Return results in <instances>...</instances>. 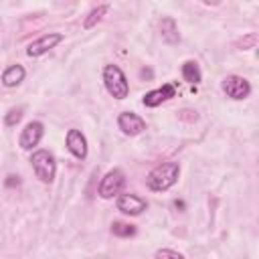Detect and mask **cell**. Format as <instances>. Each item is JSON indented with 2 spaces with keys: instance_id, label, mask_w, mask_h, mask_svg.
<instances>
[{
  "instance_id": "cell-1",
  "label": "cell",
  "mask_w": 259,
  "mask_h": 259,
  "mask_svg": "<svg viewBox=\"0 0 259 259\" xmlns=\"http://www.w3.org/2000/svg\"><path fill=\"white\" fill-rule=\"evenodd\" d=\"M178 174H180V166L176 162H162V164H158L156 168L150 170V174L146 178V184H148L150 190L162 192V190H168L170 186L176 184Z\"/></svg>"
},
{
  "instance_id": "cell-2",
  "label": "cell",
  "mask_w": 259,
  "mask_h": 259,
  "mask_svg": "<svg viewBox=\"0 0 259 259\" xmlns=\"http://www.w3.org/2000/svg\"><path fill=\"white\" fill-rule=\"evenodd\" d=\"M103 83H105L107 93L111 97H115V99H125L127 93H130L127 79H125L123 71L117 65H105V69H103Z\"/></svg>"
},
{
  "instance_id": "cell-3",
  "label": "cell",
  "mask_w": 259,
  "mask_h": 259,
  "mask_svg": "<svg viewBox=\"0 0 259 259\" xmlns=\"http://www.w3.org/2000/svg\"><path fill=\"white\" fill-rule=\"evenodd\" d=\"M30 164H32V170H34V174L40 182H53L55 172H57V162H55V156L49 150L32 152Z\"/></svg>"
},
{
  "instance_id": "cell-4",
  "label": "cell",
  "mask_w": 259,
  "mask_h": 259,
  "mask_svg": "<svg viewBox=\"0 0 259 259\" xmlns=\"http://www.w3.org/2000/svg\"><path fill=\"white\" fill-rule=\"evenodd\" d=\"M123 186H125V174H123V170L113 168V170H109L101 178L97 192H99L101 198H113V196H117L123 190Z\"/></svg>"
},
{
  "instance_id": "cell-5",
  "label": "cell",
  "mask_w": 259,
  "mask_h": 259,
  "mask_svg": "<svg viewBox=\"0 0 259 259\" xmlns=\"http://www.w3.org/2000/svg\"><path fill=\"white\" fill-rule=\"evenodd\" d=\"M223 91L227 93V97L235 99V101H241L245 97H249L251 93V83L245 79V77H239V75H229L223 79Z\"/></svg>"
},
{
  "instance_id": "cell-6",
  "label": "cell",
  "mask_w": 259,
  "mask_h": 259,
  "mask_svg": "<svg viewBox=\"0 0 259 259\" xmlns=\"http://www.w3.org/2000/svg\"><path fill=\"white\" fill-rule=\"evenodd\" d=\"M115 206L119 212L130 214V217H138L148 208V202L136 194H119L115 200Z\"/></svg>"
},
{
  "instance_id": "cell-7",
  "label": "cell",
  "mask_w": 259,
  "mask_h": 259,
  "mask_svg": "<svg viewBox=\"0 0 259 259\" xmlns=\"http://www.w3.org/2000/svg\"><path fill=\"white\" fill-rule=\"evenodd\" d=\"M63 38H65V36H63L61 32H49V34L36 38L34 42H30L28 49H26V55H28V57H40V55L49 53L51 49H55Z\"/></svg>"
},
{
  "instance_id": "cell-8",
  "label": "cell",
  "mask_w": 259,
  "mask_h": 259,
  "mask_svg": "<svg viewBox=\"0 0 259 259\" xmlns=\"http://www.w3.org/2000/svg\"><path fill=\"white\" fill-rule=\"evenodd\" d=\"M42 134H45V125L40 121H30L24 125L20 138H18V144L22 150H32L34 146H38V142L42 140Z\"/></svg>"
},
{
  "instance_id": "cell-9",
  "label": "cell",
  "mask_w": 259,
  "mask_h": 259,
  "mask_svg": "<svg viewBox=\"0 0 259 259\" xmlns=\"http://www.w3.org/2000/svg\"><path fill=\"white\" fill-rule=\"evenodd\" d=\"M117 125H119V130H121L125 136H138V134H142V132L146 130V121H144L138 113H134V111H123V113H119Z\"/></svg>"
},
{
  "instance_id": "cell-10",
  "label": "cell",
  "mask_w": 259,
  "mask_h": 259,
  "mask_svg": "<svg viewBox=\"0 0 259 259\" xmlns=\"http://www.w3.org/2000/svg\"><path fill=\"white\" fill-rule=\"evenodd\" d=\"M174 95H176V87H174L172 83H166V85H162V87H158V89H154V91H148V93L144 95L142 103H144L146 107H156V105H160L162 101L172 99Z\"/></svg>"
},
{
  "instance_id": "cell-11",
  "label": "cell",
  "mask_w": 259,
  "mask_h": 259,
  "mask_svg": "<svg viewBox=\"0 0 259 259\" xmlns=\"http://www.w3.org/2000/svg\"><path fill=\"white\" fill-rule=\"evenodd\" d=\"M67 150L79 160H83L87 156V140L79 130H69L67 132Z\"/></svg>"
},
{
  "instance_id": "cell-12",
  "label": "cell",
  "mask_w": 259,
  "mask_h": 259,
  "mask_svg": "<svg viewBox=\"0 0 259 259\" xmlns=\"http://www.w3.org/2000/svg\"><path fill=\"white\" fill-rule=\"evenodd\" d=\"M160 34H162V40L168 42V45H176L180 40V32H178L176 20L172 16L162 18V22H160Z\"/></svg>"
},
{
  "instance_id": "cell-13",
  "label": "cell",
  "mask_w": 259,
  "mask_h": 259,
  "mask_svg": "<svg viewBox=\"0 0 259 259\" xmlns=\"http://www.w3.org/2000/svg\"><path fill=\"white\" fill-rule=\"evenodd\" d=\"M24 75H26V71H24L22 65H10L2 73V85L4 87H16V85H20L24 81Z\"/></svg>"
},
{
  "instance_id": "cell-14",
  "label": "cell",
  "mask_w": 259,
  "mask_h": 259,
  "mask_svg": "<svg viewBox=\"0 0 259 259\" xmlns=\"http://www.w3.org/2000/svg\"><path fill=\"white\" fill-rule=\"evenodd\" d=\"M182 77H184V81H186V83H192V85L200 83L202 75H200L198 63H196V61H186V63L182 65Z\"/></svg>"
},
{
  "instance_id": "cell-15",
  "label": "cell",
  "mask_w": 259,
  "mask_h": 259,
  "mask_svg": "<svg viewBox=\"0 0 259 259\" xmlns=\"http://www.w3.org/2000/svg\"><path fill=\"white\" fill-rule=\"evenodd\" d=\"M107 10H109V4H99V6H95V8L87 14V18L83 20V26H85V28H93V26L107 14Z\"/></svg>"
},
{
  "instance_id": "cell-16",
  "label": "cell",
  "mask_w": 259,
  "mask_h": 259,
  "mask_svg": "<svg viewBox=\"0 0 259 259\" xmlns=\"http://www.w3.org/2000/svg\"><path fill=\"white\" fill-rule=\"evenodd\" d=\"M111 233L115 235V237H121V239H127V237H134L138 231H136V227L134 225H130V223H121V221H113L111 223Z\"/></svg>"
},
{
  "instance_id": "cell-17",
  "label": "cell",
  "mask_w": 259,
  "mask_h": 259,
  "mask_svg": "<svg viewBox=\"0 0 259 259\" xmlns=\"http://www.w3.org/2000/svg\"><path fill=\"white\" fill-rule=\"evenodd\" d=\"M255 45H257V34H255V32H249V34H245L243 38L237 40V47L243 49V51H245V49H253Z\"/></svg>"
},
{
  "instance_id": "cell-18",
  "label": "cell",
  "mask_w": 259,
  "mask_h": 259,
  "mask_svg": "<svg viewBox=\"0 0 259 259\" xmlns=\"http://www.w3.org/2000/svg\"><path fill=\"white\" fill-rule=\"evenodd\" d=\"M20 119H22V109H20V107H14V109H10V111L6 113V117H4L6 125H16Z\"/></svg>"
},
{
  "instance_id": "cell-19",
  "label": "cell",
  "mask_w": 259,
  "mask_h": 259,
  "mask_svg": "<svg viewBox=\"0 0 259 259\" xmlns=\"http://www.w3.org/2000/svg\"><path fill=\"white\" fill-rule=\"evenodd\" d=\"M154 259H184V255L178 251H172V249H160V251H156Z\"/></svg>"
},
{
  "instance_id": "cell-20",
  "label": "cell",
  "mask_w": 259,
  "mask_h": 259,
  "mask_svg": "<svg viewBox=\"0 0 259 259\" xmlns=\"http://www.w3.org/2000/svg\"><path fill=\"white\" fill-rule=\"evenodd\" d=\"M178 119L192 123V121H196V119H198V113H196L194 109H180V111H178Z\"/></svg>"
},
{
  "instance_id": "cell-21",
  "label": "cell",
  "mask_w": 259,
  "mask_h": 259,
  "mask_svg": "<svg viewBox=\"0 0 259 259\" xmlns=\"http://www.w3.org/2000/svg\"><path fill=\"white\" fill-rule=\"evenodd\" d=\"M18 184H20V178H18V176L10 174V176L6 178V186H8V188H12V186H18Z\"/></svg>"
},
{
  "instance_id": "cell-22",
  "label": "cell",
  "mask_w": 259,
  "mask_h": 259,
  "mask_svg": "<svg viewBox=\"0 0 259 259\" xmlns=\"http://www.w3.org/2000/svg\"><path fill=\"white\" fill-rule=\"evenodd\" d=\"M140 77H142V79H146V77L152 79V71H150V69H142V71H140Z\"/></svg>"
},
{
  "instance_id": "cell-23",
  "label": "cell",
  "mask_w": 259,
  "mask_h": 259,
  "mask_svg": "<svg viewBox=\"0 0 259 259\" xmlns=\"http://www.w3.org/2000/svg\"><path fill=\"white\" fill-rule=\"evenodd\" d=\"M174 206L180 208V210H184V202H182V200H174Z\"/></svg>"
}]
</instances>
